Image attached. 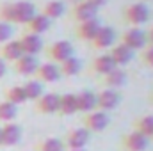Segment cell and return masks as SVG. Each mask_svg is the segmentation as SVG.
Here are the masks:
<instances>
[{
    "label": "cell",
    "mask_w": 153,
    "mask_h": 151,
    "mask_svg": "<svg viewBox=\"0 0 153 151\" xmlns=\"http://www.w3.org/2000/svg\"><path fill=\"white\" fill-rule=\"evenodd\" d=\"M123 16H125V20L132 25V27H141V25H144L148 20H150V16H152V11H150V7L146 5V4H130V5H126L125 7V11H123Z\"/></svg>",
    "instance_id": "6da1fadb"
},
{
    "label": "cell",
    "mask_w": 153,
    "mask_h": 151,
    "mask_svg": "<svg viewBox=\"0 0 153 151\" xmlns=\"http://www.w3.org/2000/svg\"><path fill=\"white\" fill-rule=\"evenodd\" d=\"M46 55L50 57L52 62L61 64L62 61H66L68 57L73 55V44L70 41H66V39H59V41H55V43H52L48 46Z\"/></svg>",
    "instance_id": "7a4b0ae2"
},
{
    "label": "cell",
    "mask_w": 153,
    "mask_h": 151,
    "mask_svg": "<svg viewBox=\"0 0 153 151\" xmlns=\"http://www.w3.org/2000/svg\"><path fill=\"white\" fill-rule=\"evenodd\" d=\"M126 48H130L132 52L135 50H143L146 46V32L139 27H130L128 30H125L121 34V41Z\"/></svg>",
    "instance_id": "3957f363"
},
{
    "label": "cell",
    "mask_w": 153,
    "mask_h": 151,
    "mask_svg": "<svg viewBox=\"0 0 153 151\" xmlns=\"http://www.w3.org/2000/svg\"><path fill=\"white\" fill-rule=\"evenodd\" d=\"M121 101V94L117 93V89H102L98 94H96V109L102 110V112H109V110H114L116 107L119 105Z\"/></svg>",
    "instance_id": "277c9868"
},
{
    "label": "cell",
    "mask_w": 153,
    "mask_h": 151,
    "mask_svg": "<svg viewBox=\"0 0 153 151\" xmlns=\"http://www.w3.org/2000/svg\"><path fill=\"white\" fill-rule=\"evenodd\" d=\"M36 13H38L36 11V5L32 2H27V0L13 2V23L27 25Z\"/></svg>",
    "instance_id": "5b68a950"
},
{
    "label": "cell",
    "mask_w": 153,
    "mask_h": 151,
    "mask_svg": "<svg viewBox=\"0 0 153 151\" xmlns=\"http://www.w3.org/2000/svg\"><path fill=\"white\" fill-rule=\"evenodd\" d=\"M89 141H91V133L82 126V128L70 130L62 142H64V148H68V150H84L89 144Z\"/></svg>",
    "instance_id": "8992f818"
},
{
    "label": "cell",
    "mask_w": 153,
    "mask_h": 151,
    "mask_svg": "<svg viewBox=\"0 0 153 151\" xmlns=\"http://www.w3.org/2000/svg\"><path fill=\"white\" fill-rule=\"evenodd\" d=\"M107 126H109V115H107V112L94 110V112H89L84 115V128L89 133L103 132Z\"/></svg>",
    "instance_id": "52a82bcc"
},
{
    "label": "cell",
    "mask_w": 153,
    "mask_h": 151,
    "mask_svg": "<svg viewBox=\"0 0 153 151\" xmlns=\"http://www.w3.org/2000/svg\"><path fill=\"white\" fill-rule=\"evenodd\" d=\"M148 137H144L141 132L137 130H132L128 133L123 135L121 139V148L125 151H144L148 148Z\"/></svg>",
    "instance_id": "ba28073f"
},
{
    "label": "cell",
    "mask_w": 153,
    "mask_h": 151,
    "mask_svg": "<svg viewBox=\"0 0 153 151\" xmlns=\"http://www.w3.org/2000/svg\"><path fill=\"white\" fill-rule=\"evenodd\" d=\"M93 46L98 50H105V48H112L116 44V30L109 25H100L96 36L93 38Z\"/></svg>",
    "instance_id": "9c48e42d"
},
{
    "label": "cell",
    "mask_w": 153,
    "mask_h": 151,
    "mask_svg": "<svg viewBox=\"0 0 153 151\" xmlns=\"http://www.w3.org/2000/svg\"><path fill=\"white\" fill-rule=\"evenodd\" d=\"M61 78V71H59V64L55 62H45L39 64L36 70V80H39L41 84H53Z\"/></svg>",
    "instance_id": "30bf717a"
},
{
    "label": "cell",
    "mask_w": 153,
    "mask_h": 151,
    "mask_svg": "<svg viewBox=\"0 0 153 151\" xmlns=\"http://www.w3.org/2000/svg\"><path fill=\"white\" fill-rule=\"evenodd\" d=\"M18 41H20V44H22L23 55H32V57H36L39 52L43 50V39H41V36H38V34L27 32V34H23L22 38L18 39Z\"/></svg>",
    "instance_id": "8fae6325"
},
{
    "label": "cell",
    "mask_w": 153,
    "mask_h": 151,
    "mask_svg": "<svg viewBox=\"0 0 153 151\" xmlns=\"http://www.w3.org/2000/svg\"><path fill=\"white\" fill-rule=\"evenodd\" d=\"M59 96L55 93H43V96L36 100V110L39 114H55L59 110Z\"/></svg>",
    "instance_id": "7c38bea8"
},
{
    "label": "cell",
    "mask_w": 153,
    "mask_h": 151,
    "mask_svg": "<svg viewBox=\"0 0 153 151\" xmlns=\"http://www.w3.org/2000/svg\"><path fill=\"white\" fill-rule=\"evenodd\" d=\"M2 132V146H16L22 141V126L16 123H4Z\"/></svg>",
    "instance_id": "4fadbf2b"
},
{
    "label": "cell",
    "mask_w": 153,
    "mask_h": 151,
    "mask_svg": "<svg viewBox=\"0 0 153 151\" xmlns=\"http://www.w3.org/2000/svg\"><path fill=\"white\" fill-rule=\"evenodd\" d=\"M22 55L23 52H22V44L18 39H11L0 46V59L4 62H16Z\"/></svg>",
    "instance_id": "5bb4252c"
},
{
    "label": "cell",
    "mask_w": 153,
    "mask_h": 151,
    "mask_svg": "<svg viewBox=\"0 0 153 151\" xmlns=\"http://www.w3.org/2000/svg\"><path fill=\"white\" fill-rule=\"evenodd\" d=\"M96 14H98V9L96 7H93L91 4H87V2H78L73 5V9H71V16H73V20L78 21V23H82V21H87V20H94L96 18Z\"/></svg>",
    "instance_id": "9a60e30c"
},
{
    "label": "cell",
    "mask_w": 153,
    "mask_h": 151,
    "mask_svg": "<svg viewBox=\"0 0 153 151\" xmlns=\"http://www.w3.org/2000/svg\"><path fill=\"white\" fill-rule=\"evenodd\" d=\"M39 62L36 57L32 55H22L16 62H14V71L18 75H23V76H30V75H36V70H38Z\"/></svg>",
    "instance_id": "2e32d148"
},
{
    "label": "cell",
    "mask_w": 153,
    "mask_h": 151,
    "mask_svg": "<svg viewBox=\"0 0 153 151\" xmlns=\"http://www.w3.org/2000/svg\"><path fill=\"white\" fill-rule=\"evenodd\" d=\"M109 55L112 57V61H114V64L117 68H121V66H125V64H128L130 61H132V57H134V52L130 50V48H126L123 43H117L112 46V50L109 52Z\"/></svg>",
    "instance_id": "e0dca14e"
},
{
    "label": "cell",
    "mask_w": 153,
    "mask_h": 151,
    "mask_svg": "<svg viewBox=\"0 0 153 151\" xmlns=\"http://www.w3.org/2000/svg\"><path fill=\"white\" fill-rule=\"evenodd\" d=\"M98 29H100L98 18L87 20V21H82V23L76 25V36H78V39H82V41H93V38L98 32Z\"/></svg>",
    "instance_id": "ac0fdd59"
},
{
    "label": "cell",
    "mask_w": 153,
    "mask_h": 151,
    "mask_svg": "<svg viewBox=\"0 0 153 151\" xmlns=\"http://www.w3.org/2000/svg\"><path fill=\"white\" fill-rule=\"evenodd\" d=\"M114 68H117L114 64V61H112V57L109 55V53H100L98 57H94V61H93V64H91V70L96 73V75H107L109 71H112Z\"/></svg>",
    "instance_id": "d6986e66"
},
{
    "label": "cell",
    "mask_w": 153,
    "mask_h": 151,
    "mask_svg": "<svg viewBox=\"0 0 153 151\" xmlns=\"http://www.w3.org/2000/svg\"><path fill=\"white\" fill-rule=\"evenodd\" d=\"M50 27H52V20H48L45 14H41V13H36L34 16H32V20L27 23V30L30 32V34H45L46 30H50Z\"/></svg>",
    "instance_id": "ffe728a7"
},
{
    "label": "cell",
    "mask_w": 153,
    "mask_h": 151,
    "mask_svg": "<svg viewBox=\"0 0 153 151\" xmlns=\"http://www.w3.org/2000/svg\"><path fill=\"white\" fill-rule=\"evenodd\" d=\"M76 101H78V110L84 114L94 112L96 109V93L93 91H80L76 94Z\"/></svg>",
    "instance_id": "44dd1931"
},
{
    "label": "cell",
    "mask_w": 153,
    "mask_h": 151,
    "mask_svg": "<svg viewBox=\"0 0 153 151\" xmlns=\"http://www.w3.org/2000/svg\"><path fill=\"white\" fill-rule=\"evenodd\" d=\"M76 110H78L76 94L66 93V94L59 96V110H57V114H61V115H73Z\"/></svg>",
    "instance_id": "7402d4cb"
},
{
    "label": "cell",
    "mask_w": 153,
    "mask_h": 151,
    "mask_svg": "<svg viewBox=\"0 0 153 151\" xmlns=\"http://www.w3.org/2000/svg\"><path fill=\"white\" fill-rule=\"evenodd\" d=\"M103 84L109 89H119L126 84V73L123 68H114L107 75H103Z\"/></svg>",
    "instance_id": "603a6c76"
},
{
    "label": "cell",
    "mask_w": 153,
    "mask_h": 151,
    "mask_svg": "<svg viewBox=\"0 0 153 151\" xmlns=\"http://www.w3.org/2000/svg\"><path fill=\"white\" fill-rule=\"evenodd\" d=\"M59 71H61V76H75L78 75L80 71H82V61L75 57V55H71V57H68L66 61H62L61 64H59Z\"/></svg>",
    "instance_id": "cb8c5ba5"
},
{
    "label": "cell",
    "mask_w": 153,
    "mask_h": 151,
    "mask_svg": "<svg viewBox=\"0 0 153 151\" xmlns=\"http://www.w3.org/2000/svg\"><path fill=\"white\" fill-rule=\"evenodd\" d=\"M23 93H25V96H27V101H36V100H39L41 96H43V84L39 82V80H27L23 85Z\"/></svg>",
    "instance_id": "d4e9b609"
},
{
    "label": "cell",
    "mask_w": 153,
    "mask_h": 151,
    "mask_svg": "<svg viewBox=\"0 0 153 151\" xmlns=\"http://www.w3.org/2000/svg\"><path fill=\"white\" fill-rule=\"evenodd\" d=\"M41 14H45L48 20H57L64 14V4L59 0H50L41 7Z\"/></svg>",
    "instance_id": "484cf974"
},
{
    "label": "cell",
    "mask_w": 153,
    "mask_h": 151,
    "mask_svg": "<svg viewBox=\"0 0 153 151\" xmlns=\"http://www.w3.org/2000/svg\"><path fill=\"white\" fill-rule=\"evenodd\" d=\"M5 101H9V103H13V105H23L25 101H27V96H25V93H23V87L22 85H13V87H9L7 91H5Z\"/></svg>",
    "instance_id": "4316f807"
},
{
    "label": "cell",
    "mask_w": 153,
    "mask_h": 151,
    "mask_svg": "<svg viewBox=\"0 0 153 151\" xmlns=\"http://www.w3.org/2000/svg\"><path fill=\"white\" fill-rule=\"evenodd\" d=\"M18 115V107L9 103V101H0V121L4 123H13Z\"/></svg>",
    "instance_id": "83f0119b"
},
{
    "label": "cell",
    "mask_w": 153,
    "mask_h": 151,
    "mask_svg": "<svg viewBox=\"0 0 153 151\" xmlns=\"http://www.w3.org/2000/svg\"><path fill=\"white\" fill-rule=\"evenodd\" d=\"M36 151H66L64 148V142L57 137H48L45 141H41L38 144Z\"/></svg>",
    "instance_id": "f1b7e54d"
},
{
    "label": "cell",
    "mask_w": 153,
    "mask_h": 151,
    "mask_svg": "<svg viewBox=\"0 0 153 151\" xmlns=\"http://www.w3.org/2000/svg\"><path fill=\"white\" fill-rule=\"evenodd\" d=\"M135 130L141 132L144 137H153V115H143L135 121Z\"/></svg>",
    "instance_id": "f546056e"
},
{
    "label": "cell",
    "mask_w": 153,
    "mask_h": 151,
    "mask_svg": "<svg viewBox=\"0 0 153 151\" xmlns=\"http://www.w3.org/2000/svg\"><path fill=\"white\" fill-rule=\"evenodd\" d=\"M0 21H4V23H13V2L0 5Z\"/></svg>",
    "instance_id": "4dcf8cb0"
},
{
    "label": "cell",
    "mask_w": 153,
    "mask_h": 151,
    "mask_svg": "<svg viewBox=\"0 0 153 151\" xmlns=\"http://www.w3.org/2000/svg\"><path fill=\"white\" fill-rule=\"evenodd\" d=\"M11 38H13V27H11V23L0 21V44L11 41Z\"/></svg>",
    "instance_id": "1f68e13d"
},
{
    "label": "cell",
    "mask_w": 153,
    "mask_h": 151,
    "mask_svg": "<svg viewBox=\"0 0 153 151\" xmlns=\"http://www.w3.org/2000/svg\"><path fill=\"white\" fill-rule=\"evenodd\" d=\"M141 61L144 62V66L153 68V46L152 44H146V46L141 50Z\"/></svg>",
    "instance_id": "d6a6232c"
},
{
    "label": "cell",
    "mask_w": 153,
    "mask_h": 151,
    "mask_svg": "<svg viewBox=\"0 0 153 151\" xmlns=\"http://www.w3.org/2000/svg\"><path fill=\"white\" fill-rule=\"evenodd\" d=\"M84 2H87V4H91L93 7H96V9H100V7H103L109 0H84Z\"/></svg>",
    "instance_id": "836d02e7"
},
{
    "label": "cell",
    "mask_w": 153,
    "mask_h": 151,
    "mask_svg": "<svg viewBox=\"0 0 153 151\" xmlns=\"http://www.w3.org/2000/svg\"><path fill=\"white\" fill-rule=\"evenodd\" d=\"M146 44H152L153 46V27H150L148 32H146Z\"/></svg>",
    "instance_id": "e575fe53"
},
{
    "label": "cell",
    "mask_w": 153,
    "mask_h": 151,
    "mask_svg": "<svg viewBox=\"0 0 153 151\" xmlns=\"http://www.w3.org/2000/svg\"><path fill=\"white\" fill-rule=\"evenodd\" d=\"M5 71H7V64H5V62H4V61L0 59V78L5 75Z\"/></svg>",
    "instance_id": "d590c367"
},
{
    "label": "cell",
    "mask_w": 153,
    "mask_h": 151,
    "mask_svg": "<svg viewBox=\"0 0 153 151\" xmlns=\"http://www.w3.org/2000/svg\"><path fill=\"white\" fill-rule=\"evenodd\" d=\"M0 146H2V132H0Z\"/></svg>",
    "instance_id": "8d00e7d4"
},
{
    "label": "cell",
    "mask_w": 153,
    "mask_h": 151,
    "mask_svg": "<svg viewBox=\"0 0 153 151\" xmlns=\"http://www.w3.org/2000/svg\"><path fill=\"white\" fill-rule=\"evenodd\" d=\"M150 100H152V101H153V91H152V94H150Z\"/></svg>",
    "instance_id": "74e56055"
},
{
    "label": "cell",
    "mask_w": 153,
    "mask_h": 151,
    "mask_svg": "<svg viewBox=\"0 0 153 151\" xmlns=\"http://www.w3.org/2000/svg\"><path fill=\"white\" fill-rule=\"evenodd\" d=\"M68 151H84V150H68Z\"/></svg>",
    "instance_id": "f35d334b"
},
{
    "label": "cell",
    "mask_w": 153,
    "mask_h": 151,
    "mask_svg": "<svg viewBox=\"0 0 153 151\" xmlns=\"http://www.w3.org/2000/svg\"><path fill=\"white\" fill-rule=\"evenodd\" d=\"M152 139H153V137H152Z\"/></svg>",
    "instance_id": "ab89813d"
}]
</instances>
